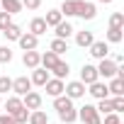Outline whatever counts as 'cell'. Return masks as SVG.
Instances as JSON below:
<instances>
[{
    "label": "cell",
    "mask_w": 124,
    "mask_h": 124,
    "mask_svg": "<svg viewBox=\"0 0 124 124\" xmlns=\"http://www.w3.org/2000/svg\"><path fill=\"white\" fill-rule=\"evenodd\" d=\"M39 61H41V54L34 49V51H24V56H22V63L27 66V68H39Z\"/></svg>",
    "instance_id": "5bb4252c"
},
{
    "label": "cell",
    "mask_w": 124,
    "mask_h": 124,
    "mask_svg": "<svg viewBox=\"0 0 124 124\" xmlns=\"http://www.w3.org/2000/svg\"><path fill=\"white\" fill-rule=\"evenodd\" d=\"M0 10L12 17V15L22 12V3H20V0H0Z\"/></svg>",
    "instance_id": "9a60e30c"
},
{
    "label": "cell",
    "mask_w": 124,
    "mask_h": 124,
    "mask_svg": "<svg viewBox=\"0 0 124 124\" xmlns=\"http://www.w3.org/2000/svg\"><path fill=\"white\" fill-rule=\"evenodd\" d=\"M95 15H97L95 3H85V0L78 3V17H83V20H95Z\"/></svg>",
    "instance_id": "30bf717a"
},
{
    "label": "cell",
    "mask_w": 124,
    "mask_h": 124,
    "mask_svg": "<svg viewBox=\"0 0 124 124\" xmlns=\"http://www.w3.org/2000/svg\"><path fill=\"white\" fill-rule=\"evenodd\" d=\"M95 80H100V78H97V68H95L93 63H85V66L80 68V83L88 88V85H93Z\"/></svg>",
    "instance_id": "8992f818"
},
{
    "label": "cell",
    "mask_w": 124,
    "mask_h": 124,
    "mask_svg": "<svg viewBox=\"0 0 124 124\" xmlns=\"http://www.w3.org/2000/svg\"><path fill=\"white\" fill-rule=\"evenodd\" d=\"M27 122L29 124H49V114L41 112V109H34V112H29V119Z\"/></svg>",
    "instance_id": "484cf974"
},
{
    "label": "cell",
    "mask_w": 124,
    "mask_h": 124,
    "mask_svg": "<svg viewBox=\"0 0 124 124\" xmlns=\"http://www.w3.org/2000/svg\"><path fill=\"white\" fill-rule=\"evenodd\" d=\"M90 56L102 61V58H109V44L107 41H93L90 44Z\"/></svg>",
    "instance_id": "5b68a950"
},
{
    "label": "cell",
    "mask_w": 124,
    "mask_h": 124,
    "mask_svg": "<svg viewBox=\"0 0 124 124\" xmlns=\"http://www.w3.org/2000/svg\"><path fill=\"white\" fill-rule=\"evenodd\" d=\"M97 3H102V5H109V3H114V0H97Z\"/></svg>",
    "instance_id": "ab89813d"
},
{
    "label": "cell",
    "mask_w": 124,
    "mask_h": 124,
    "mask_svg": "<svg viewBox=\"0 0 124 124\" xmlns=\"http://www.w3.org/2000/svg\"><path fill=\"white\" fill-rule=\"evenodd\" d=\"M109 27L122 29V27H124V12H114V15L109 17Z\"/></svg>",
    "instance_id": "1f68e13d"
},
{
    "label": "cell",
    "mask_w": 124,
    "mask_h": 124,
    "mask_svg": "<svg viewBox=\"0 0 124 124\" xmlns=\"http://www.w3.org/2000/svg\"><path fill=\"white\" fill-rule=\"evenodd\" d=\"M54 29H56V39H63V41H68V37L76 32L71 22H61V24H56Z\"/></svg>",
    "instance_id": "d6986e66"
},
{
    "label": "cell",
    "mask_w": 124,
    "mask_h": 124,
    "mask_svg": "<svg viewBox=\"0 0 124 124\" xmlns=\"http://www.w3.org/2000/svg\"><path fill=\"white\" fill-rule=\"evenodd\" d=\"M22 3V8H27V10H39L41 8V0H20Z\"/></svg>",
    "instance_id": "74e56055"
},
{
    "label": "cell",
    "mask_w": 124,
    "mask_h": 124,
    "mask_svg": "<svg viewBox=\"0 0 124 124\" xmlns=\"http://www.w3.org/2000/svg\"><path fill=\"white\" fill-rule=\"evenodd\" d=\"M51 73H54V78H58V80L68 78V73H71V66H68V61H61V58H58V63L51 68Z\"/></svg>",
    "instance_id": "e0dca14e"
},
{
    "label": "cell",
    "mask_w": 124,
    "mask_h": 124,
    "mask_svg": "<svg viewBox=\"0 0 124 124\" xmlns=\"http://www.w3.org/2000/svg\"><path fill=\"white\" fill-rule=\"evenodd\" d=\"M109 100H112V109L117 114H122L124 112V97H109Z\"/></svg>",
    "instance_id": "e575fe53"
},
{
    "label": "cell",
    "mask_w": 124,
    "mask_h": 124,
    "mask_svg": "<svg viewBox=\"0 0 124 124\" xmlns=\"http://www.w3.org/2000/svg\"><path fill=\"white\" fill-rule=\"evenodd\" d=\"M10 117H12V122H15V124H27V119H29V109H24V107H22V109H17V112H15V114H10Z\"/></svg>",
    "instance_id": "4dcf8cb0"
},
{
    "label": "cell",
    "mask_w": 124,
    "mask_h": 124,
    "mask_svg": "<svg viewBox=\"0 0 124 124\" xmlns=\"http://www.w3.org/2000/svg\"><path fill=\"white\" fill-rule=\"evenodd\" d=\"M12 61V49L10 46H0V63H10Z\"/></svg>",
    "instance_id": "836d02e7"
},
{
    "label": "cell",
    "mask_w": 124,
    "mask_h": 124,
    "mask_svg": "<svg viewBox=\"0 0 124 124\" xmlns=\"http://www.w3.org/2000/svg\"><path fill=\"white\" fill-rule=\"evenodd\" d=\"M56 63H58V56H56L54 51H46V54H41V61H39V66H41V68L51 71Z\"/></svg>",
    "instance_id": "44dd1931"
},
{
    "label": "cell",
    "mask_w": 124,
    "mask_h": 124,
    "mask_svg": "<svg viewBox=\"0 0 124 124\" xmlns=\"http://www.w3.org/2000/svg\"><path fill=\"white\" fill-rule=\"evenodd\" d=\"M44 22H46V27H56V24L63 22V15H61L58 10H49L46 17H44Z\"/></svg>",
    "instance_id": "cb8c5ba5"
},
{
    "label": "cell",
    "mask_w": 124,
    "mask_h": 124,
    "mask_svg": "<svg viewBox=\"0 0 124 124\" xmlns=\"http://www.w3.org/2000/svg\"><path fill=\"white\" fill-rule=\"evenodd\" d=\"M78 119H80L83 124H102V117L97 114L95 105H83V107L78 109Z\"/></svg>",
    "instance_id": "7a4b0ae2"
},
{
    "label": "cell",
    "mask_w": 124,
    "mask_h": 124,
    "mask_svg": "<svg viewBox=\"0 0 124 124\" xmlns=\"http://www.w3.org/2000/svg\"><path fill=\"white\" fill-rule=\"evenodd\" d=\"M3 37H5V39H8V41H17V39H20V37H22V27H20V24H15V22H12V24H10V27H8V29H3Z\"/></svg>",
    "instance_id": "603a6c76"
},
{
    "label": "cell",
    "mask_w": 124,
    "mask_h": 124,
    "mask_svg": "<svg viewBox=\"0 0 124 124\" xmlns=\"http://www.w3.org/2000/svg\"><path fill=\"white\" fill-rule=\"evenodd\" d=\"M58 119L63 122V124H73V122L78 119V109H76V107H66V109H61V112H58Z\"/></svg>",
    "instance_id": "7402d4cb"
},
{
    "label": "cell",
    "mask_w": 124,
    "mask_h": 124,
    "mask_svg": "<svg viewBox=\"0 0 124 124\" xmlns=\"http://www.w3.org/2000/svg\"><path fill=\"white\" fill-rule=\"evenodd\" d=\"M12 24V17L8 15V12H3V10H0V32H3V29H8Z\"/></svg>",
    "instance_id": "d590c367"
},
{
    "label": "cell",
    "mask_w": 124,
    "mask_h": 124,
    "mask_svg": "<svg viewBox=\"0 0 124 124\" xmlns=\"http://www.w3.org/2000/svg\"><path fill=\"white\" fill-rule=\"evenodd\" d=\"M49 78H51V76H49V71L39 66V68H34V71H32V78H29V80H32V85H39V88H44Z\"/></svg>",
    "instance_id": "7c38bea8"
},
{
    "label": "cell",
    "mask_w": 124,
    "mask_h": 124,
    "mask_svg": "<svg viewBox=\"0 0 124 124\" xmlns=\"http://www.w3.org/2000/svg\"><path fill=\"white\" fill-rule=\"evenodd\" d=\"M17 44H20V49H22V51H34V49H37V44H39V39H37L34 34H29V32H22V37L17 39Z\"/></svg>",
    "instance_id": "8fae6325"
},
{
    "label": "cell",
    "mask_w": 124,
    "mask_h": 124,
    "mask_svg": "<svg viewBox=\"0 0 124 124\" xmlns=\"http://www.w3.org/2000/svg\"><path fill=\"white\" fill-rule=\"evenodd\" d=\"M22 107H24V109H29V112L39 109V107H41V95H39L37 90H29V93L22 97Z\"/></svg>",
    "instance_id": "ba28073f"
},
{
    "label": "cell",
    "mask_w": 124,
    "mask_h": 124,
    "mask_svg": "<svg viewBox=\"0 0 124 124\" xmlns=\"http://www.w3.org/2000/svg\"><path fill=\"white\" fill-rule=\"evenodd\" d=\"M122 32H124V29H114V27H109V29H107V44H119V41L124 39Z\"/></svg>",
    "instance_id": "f546056e"
},
{
    "label": "cell",
    "mask_w": 124,
    "mask_h": 124,
    "mask_svg": "<svg viewBox=\"0 0 124 124\" xmlns=\"http://www.w3.org/2000/svg\"><path fill=\"white\" fill-rule=\"evenodd\" d=\"M10 90H12V78L0 76V95H5V93H10Z\"/></svg>",
    "instance_id": "d6a6232c"
},
{
    "label": "cell",
    "mask_w": 124,
    "mask_h": 124,
    "mask_svg": "<svg viewBox=\"0 0 124 124\" xmlns=\"http://www.w3.org/2000/svg\"><path fill=\"white\" fill-rule=\"evenodd\" d=\"M46 29H49V27H46L44 17H34V20L29 22V34H34L37 39H39L41 34H46Z\"/></svg>",
    "instance_id": "2e32d148"
},
{
    "label": "cell",
    "mask_w": 124,
    "mask_h": 124,
    "mask_svg": "<svg viewBox=\"0 0 124 124\" xmlns=\"http://www.w3.org/2000/svg\"><path fill=\"white\" fill-rule=\"evenodd\" d=\"M29 90H32V80H29L27 76H20V78L12 80V93H15L17 97H24Z\"/></svg>",
    "instance_id": "277c9868"
},
{
    "label": "cell",
    "mask_w": 124,
    "mask_h": 124,
    "mask_svg": "<svg viewBox=\"0 0 124 124\" xmlns=\"http://www.w3.org/2000/svg\"><path fill=\"white\" fill-rule=\"evenodd\" d=\"M97 78H105V80H112L114 76H117V63H114V61L112 58H102V61H97Z\"/></svg>",
    "instance_id": "6da1fadb"
},
{
    "label": "cell",
    "mask_w": 124,
    "mask_h": 124,
    "mask_svg": "<svg viewBox=\"0 0 124 124\" xmlns=\"http://www.w3.org/2000/svg\"><path fill=\"white\" fill-rule=\"evenodd\" d=\"M5 109H8V114H15L17 109H22V97L10 95V97H8V102H5Z\"/></svg>",
    "instance_id": "d4e9b609"
},
{
    "label": "cell",
    "mask_w": 124,
    "mask_h": 124,
    "mask_svg": "<svg viewBox=\"0 0 124 124\" xmlns=\"http://www.w3.org/2000/svg\"><path fill=\"white\" fill-rule=\"evenodd\" d=\"M66 107H73V100H68L66 95H58V97H54V109H56V112L66 109Z\"/></svg>",
    "instance_id": "f1b7e54d"
},
{
    "label": "cell",
    "mask_w": 124,
    "mask_h": 124,
    "mask_svg": "<svg viewBox=\"0 0 124 124\" xmlns=\"http://www.w3.org/2000/svg\"><path fill=\"white\" fill-rule=\"evenodd\" d=\"M93 41H95V37H93V32H88V29H83V32L76 34V44H78L80 49H90Z\"/></svg>",
    "instance_id": "ffe728a7"
},
{
    "label": "cell",
    "mask_w": 124,
    "mask_h": 124,
    "mask_svg": "<svg viewBox=\"0 0 124 124\" xmlns=\"http://www.w3.org/2000/svg\"><path fill=\"white\" fill-rule=\"evenodd\" d=\"M95 109H97V114H112L114 109H112V100L107 97V100H97V105H95Z\"/></svg>",
    "instance_id": "83f0119b"
},
{
    "label": "cell",
    "mask_w": 124,
    "mask_h": 124,
    "mask_svg": "<svg viewBox=\"0 0 124 124\" xmlns=\"http://www.w3.org/2000/svg\"><path fill=\"white\" fill-rule=\"evenodd\" d=\"M0 124H15L10 114H0Z\"/></svg>",
    "instance_id": "f35d334b"
},
{
    "label": "cell",
    "mask_w": 124,
    "mask_h": 124,
    "mask_svg": "<svg viewBox=\"0 0 124 124\" xmlns=\"http://www.w3.org/2000/svg\"><path fill=\"white\" fill-rule=\"evenodd\" d=\"M63 80H58V78H49L46 80V85H44V90H46V95L49 97H58V95H63Z\"/></svg>",
    "instance_id": "9c48e42d"
},
{
    "label": "cell",
    "mask_w": 124,
    "mask_h": 124,
    "mask_svg": "<svg viewBox=\"0 0 124 124\" xmlns=\"http://www.w3.org/2000/svg\"><path fill=\"white\" fill-rule=\"evenodd\" d=\"M49 51H54V54L61 58V54H66V51H68V41H63V39H54L51 46H49Z\"/></svg>",
    "instance_id": "4316f807"
},
{
    "label": "cell",
    "mask_w": 124,
    "mask_h": 124,
    "mask_svg": "<svg viewBox=\"0 0 124 124\" xmlns=\"http://www.w3.org/2000/svg\"><path fill=\"white\" fill-rule=\"evenodd\" d=\"M85 93H90L95 100H107V97H109V93H107V83H102V80H95L93 85H88Z\"/></svg>",
    "instance_id": "52a82bcc"
},
{
    "label": "cell",
    "mask_w": 124,
    "mask_h": 124,
    "mask_svg": "<svg viewBox=\"0 0 124 124\" xmlns=\"http://www.w3.org/2000/svg\"><path fill=\"white\" fill-rule=\"evenodd\" d=\"M107 93L112 95V97H124V78H112L109 80V85H107Z\"/></svg>",
    "instance_id": "4fadbf2b"
},
{
    "label": "cell",
    "mask_w": 124,
    "mask_h": 124,
    "mask_svg": "<svg viewBox=\"0 0 124 124\" xmlns=\"http://www.w3.org/2000/svg\"><path fill=\"white\" fill-rule=\"evenodd\" d=\"M63 95L68 100H80V97H85V85L80 80H71V83L63 85Z\"/></svg>",
    "instance_id": "3957f363"
},
{
    "label": "cell",
    "mask_w": 124,
    "mask_h": 124,
    "mask_svg": "<svg viewBox=\"0 0 124 124\" xmlns=\"http://www.w3.org/2000/svg\"><path fill=\"white\" fill-rule=\"evenodd\" d=\"M78 3H80V0H63V5H61V15H63V17H76L78 15Z\"/></svg>",
    "instance_id": "ac0fdd59"
},
{
    "label": "cell",
    "mask_w": 124,
    "mask_h": 124,
    "mask_svg": "<svg viewBox=\"0 0 124 124\" xmlns=\"http://www.w3.org/2000/svg\"><path fill=\"white\" fill-rule=\"evenodd\" d=\"M102 124H122V117H119L117 112H112V114H105Z\"/></svg>",
    "instance_id": "8d00e7d4"
}]
</instances>
